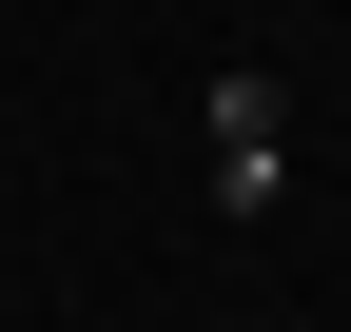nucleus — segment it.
<instances>
[{"instance_id": "nucleus-1", "label": "nucleus", "mask_w": 351, "mask_h": 332, "mask_svg": "<svg viewBox=\"0 0 351 332\" xmlns=\"http://www.w3.org/2000/svg\"><path fill=\"white\" fill-rule=\"evenodd\" d=\"M274 195H293V98H274V78H215V215H274Z\"/></svg>"}]
</instances>
